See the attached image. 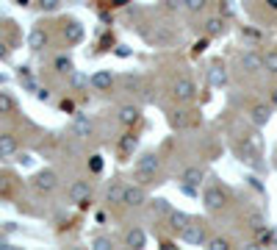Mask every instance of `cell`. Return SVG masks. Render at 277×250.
<instances>
[{"instance_id": "1", "label": "cell", "mask_w": 277, "mask_h": 250, "mask_svg": "<svg viewBox=\"0 0 277 250\" xmlns=\"http://www.w3.org/2000/svg\"><path fill=\"white\" fill-rule=\"evenodd\" d=\"M158 170H161V159H158V153L147 150V153H141V156L136 159V178H139V184H141V186L155 184V178H158Z\"/></svg>"}, {"instance_id": "2", "label": "cell", "mask_w": 277, "mask_h": 250, "mask_svg": "<svg viewBox=\"0 0 277 250\" xmlns=\"http://www.w3.org/2000/svg\"><path fill=\"white\" fill-rule=\"evenodd\" d=\"M202 203H205L208 211H222V208L227 206V192L222 186L211 184V186L202 189Z\"/></svg>"}, {"instance_id": "3", "label": "cell", "mask_w": 277, "mask_h": 250, "mask_svg": "<svg viewBox=\"0 0 277 250\" xmlns=\"http://www.w3.org/2000/svg\"><path fill=\"white\" fill-rule=\"evenodd\" d=\"M180 239H183L186 245H205L208 228L202 225V222H197V220H188V225L180 231Z\"/></svg>"}, {"instance_id": "4", "label": "cell", "mask_w": 277, "mask_h": 250, "mask_svg": "<svg viewBox=\"0 0 277 250\" xmlns=\"http://www.w3.org/2000/svg\"><path fill=\"white\" fill-rule=\"evenodd\" d=\"M194 94H197V86H194L191 78H178L172 84V98L178 103H188V100H194Z\"/></svg>"}, {"instance_id": "5", "label": "cell", "mask_w": 277, "mask_h": 250, "mask_svg": "<svg viewBox=\"0 0 277 250\" xmlns=\"http://www.w3.org/2000/svg\"><path fill=\"white\" fill-rule=\"evenodd\" d=\"M247 114H249V123L255 128H263L269 120H272V103H252Z\"/></svg>"}, {"instance_id": "6", "label": "cell", "mask_w": 277, "mask_h": 250, "mask_svg": "<svg viewBox=\"0 0 277 250\" xmlns=\"http://www.w3.org/2000/svg\"><path fill=\"white\" fill-rule=\"evenodd\" d=\"M33 186H36V192L50 195V192H56V189H58V175L53 170H42L36 178H33Z\"/></svg>"}, {"instance_id": "7", "label": "cell", "mask_w": 277, "mask_h": 250, "mask_svg": "<svg viewBox=\"0 0 277 250\" xmlns=\"http://www.w3.org/2000/svg\"><path fill=\"white\" fill-rule=\"evenodd\" d=\"M241 70L244 72H263L266 67H263V53L258 50H247V53H241Z\"/></svg>"}, {"instance_id": "8", "label": "cell", "mask_w": 277, "mask_h": 250, "mask_svg": "<svg viewBox=\"0 0 277 250\" xmlns=\"http://www.w3.org/2000/svg\"><path fill=\"white\" fill-rule=\"evenodd\" d=\"M89 86L94 92H111L114 89V75L108 70H97L94 75L89 78Z\"/></svg>"}, {"instance_id": "9", "label": "cell", "mask_w": 277, "mask_h": 250, "mask_svg": "<svg viewBox=\"0 0 277 250\" xmlns=\"http://www.w3.org/2000/svg\"><path fill=\"white\" fill-rule=\"evenodd\" d=\"M117 120L122 125L133 128V125H139V120H141V109H139V106H119V109H117Z\"/></svg>"}, {"instance_id": "10", "label": "cell", "mask_w": 277, "mask_h": 250, "mask_svg": "<svg viewBox=\"0 0 277 250\" xmlns=\"http://www.w3.org/2000/svg\"><path fill=\"white\" fill-rule=\"evenodd\" d=\"M125 206H131V208H139V206H144L147 203V192H144V186H127L125 189V200H122Z\"/></svg>"}, {"instance_id": "11", "label": "cell", "mask_w": 277, "mask_h": 250, "mask_svg": "<svg viewBox=\"0 0 277 250\" xmlns=\"http://www.w3.org/2000/svg\"><path fill=\"white\" fill-rule=\"evenodd\" d=\"M92 195V186L86 184V181H75V184L70 186V200L72 203H86Z\"/></svg>"}, {"instance_id": "12", "label": "cell", "mask_w": 277, "mask_h": 250, "mask_svg": "<svg viewBox=\"0 0 277 250\" xmlns=\"http://www.w3.org/2000/svg\"><path fill=\"white\" fill-rule=\"evenodd\" d=\"M92 131H94V123H92L89 117H83V114H78L75 123H72V133H75V137H80V139H89Z\"/></svg>"}, {"instance_id": "13", "label": "cell", "mask_w": 277, "mask_h": 250, "mask_svg": "<svg viewBox=\"0 0 277 250\" xmlns=\"http://www.w3.org/2000/svg\"><path fill=\"white\" fill-rule=\"evenodd\" d=\"M225 31H227V20L222 14H214V17L205 20V33L208 36H222Z\"/></svg>"}, {"instance_id": "14", "label": "cell", "mask_w": 277, "mask_h": 250, "mask_svg": "<svg viewBox=\"0 0 277 250\" xmlns=\"http://www.w3.org/2000/svg\"><path fill=\"white\" fill-rule=\"evenodd\" d=\"M147 245V234L141 231V228H131V231L125 234V247H131V250H139V247H144Z\"/></svg>"}, {"instance_id": "15", "label": "cell", "mask_w": 277, "mask_h": 250, "mask_svg": "<svg viewBox=\"0 0 277 250\" xmlns=\"http://www.w3.org/2000/svg\"><path fill=\"white\" fill-rule=\"evenodd\" d=\"M64 39H67L70 45H78V42H83V25H80L78 20L67 23V25H64Z\"/></svg>"}, {"instance_id": "16", "label": "cell", "mask_w": 277, "mask_h": 250, "mask_svg": "<svg viewBox=\"0 0 277 250\" xmlns=\"http://www.w3.org/2000/svg\"><path fill=\"white\" fill-rule=\"evenodd\" d=\"M11 156H17V137L0 133V159H11Z\"/></svg>"}, {"instance_id": "17", "label": "cell", "mask_w": 277, "mask_h": 250, "mask_svg": "<svg viewBox=\"0 0 277 250\" xmlns=\"http://www.w3.org/2000/svg\"><path fill=\"white\" fill-rule=\"evenodd\" d=\"M28 47H31L33 53L45 50V47H47V31H45V28H33V31L28 33Z\"/></svg>"}, {"instance_id": "18", "label": "cell", "mask_w": 277, "mask_h": 250, "mask_svg": "<svg viewBox=\"0 0 277 250\" xmlns=\"http://www.w3.org/2000/svg\"><path fill=\"white\" fill-rule=\"evenodd\" d=\"M188 220H191V217H188L186 211H178V208H172V211H169V228H172V234L180 236V231L188 225Z\"/></svg>"}, {"instance_id": "19", "label": "cell", "mask_w": 277, "mask_h": 250, "mask_svg": "<svg viewBox=\"0 0 277 250\" xmlns=\"http://www.w3.org/2000/svg\"><path fill=\"white\" fill-rule=\"evenodd\" d=\"M202 181H205V175H202L200 167H186L183 175H180V184H186V186H200Z\"/></svg>"}, {"instance_id": "20", "label": "cell", "mask_w": 277, "mask_h": 250, "mask_svg": "<svg viewBox=\"0 0 277 250\" xmlns=\"http://www.w3.org/2000/svg\"><path fill=\"white\" fill-rule=\"evenodd\" d=\"M125 189L127 186L122 184V181H114V184L105 189V200H108V203H122V200H125Z\"/></svg>"}, {"instance_id": "21", "label": "cell", "mask_w": 277, "mask_h": 250, "mask_svg": "<svg viewBox=\"0 0 277 250\" xmlns=\"http://www.w3.org/2000/svg\"><path fill=\"white\" fill-rule=\"evenodd\" d=\"M208 81H211L214 86H227V70L222 64H214L211 70H208Z\"/></svg>"}, {"instance_id": "22", "label": "cell", "mask_w": 277, "mask_h": 250, "mask_svg": "<svg viewBox=\"0 0 277 250\" xmlns=\"http://www.w3.org/2000/svg\"><path fill=\"white\" fill-rule=\"evenodd\" d=\"M136 145H139V137H136V133H125V137L119 139V153H125V156H127V153L136 150Z\"/></svg>"}, {"instance_id": "23", "label": "cell", "mask_w": 277, "mask_h": 250, "mask_svg": "<svg viewBox=\"0 0 277 250\" xmlns=\"http://www.w3.org/2000/svg\"><path fill=\"white\" fill-rule=\"evenodd\" d=\"M53 67H56V72H61V75H70V72L75 70V64H72L70 56H58L56 62H53Z\"/></svg>"}, {"instance_id": "24", "label": "cell", "mask_w": 277, "mask_h": 250, "mask_svg": "<svg viewBox=\"0 0 277 250\" xmlns=\"http://www.w3.org/2000/svg\"><path fill=\"white\" fill-rule=\"evenodd\" d=\"M169 211H172L169 200H164V198L153 200V214H155V217H169Z\"/></svg>"}, {"instance_id": "25", "label": "cell", "mask_w": 277, "mask_h": 250, "mask_svg": "<svg viewBox=\"0 0 277 250\" xmlns=\"http://www.w3.org/2000/svg\"><path fill=\"white\" fill-rule=\"evenodd\" d=\"M70 86H72V89H86V86H89V78L80 75L78 70H72L70 72Z\"/></svg>"}, {"instance_id": "26", "label": "cell", "mask_w": 277, "mask_h": 250, "mask_svg": "<svg viewBox=\"0 0 277 250\" xmlns=\"http://www.w3.org/2000/svg\"><path fill=\"white\" fill-rule=\"evenodd\" d=\"M14 98H11L9 92H0V114H11L14 111Z\"/></svg>"}, {"instance_id": "27", "label": "cell", "mask_w": 277, "mask_h": 250, "mask_svg": "<svg viewBox=\"0 0 277 250\" xmlns=\"http://www.w3.org/2000/svg\"><path fill=\"white\" fill-rule=\"evenodd\" d=\"M208 0H183V9L188 14H200V11H205Z\"/></svg>"}, {"instance_id": "28", "label": "cell", "mask_w": 277, "mask_h": 250, "mask_svg": "<svg viewBox=\"0 0 277 250\" xmlns=\"http://www.w3.org/2000/svg\"><path fill=\"white\" fill-rule=\"evenodd\" d=\"M263 67L269 72H277V50H266L263 53Z\"/></svg>"}, {"instance_id": "29", "label": "cell", "mask_w": 277, "mask_h": 250, "mask_svg": "<svg viewBox=\"0 0 277 250\" xmlns=\"http://www.w3.org/2000/svg\"><path fill=\"white\" fill-rule=\"evenodd\" d=\"M92 247H97V250H111L114 242H111V236H94V239H92Z\"/></svg>"}, {"instance_id": "30", "label": "cell", "mask_w": 277, "mask_h": 250, "mask_svg": "<svg viewBox=\"0 0 277 250\" xmlns=\"http://www.w3.org/2000/svg\"><path fill=\"white\" fill-rule=\"evenodd\" d=\"M169 123L172 128H183L188 120H186V111H169Z\"/></svg>"}, {"instance_id": "31", "label": "cell", "mask_w": 277, "mask_h": 250, "mask_svg": "<svg viewBox=\"0 0 277 250\" xmlns=\"http://www.w3.org/2000/svg\"><path fill=\"white\" fill-rule=\"evenodd\" d=\"M36 6L42 11H58L61 9V0H36Z\"/></svg>"}, {"instance_id": "32", "label": "cell", "mask_w": 277, "mask_h": 250, "mask_svg": "<svg viewBox=\"0 0 277 250\" xmlns=\"http://www.w3.org/2000/svg\"><path fill=\"white\" fill-rule=\"evenodd\" d=\"M208 247H211V250H227V247H230V242H227L225 236H214V239L208 242Z\"/></svg>"}, {"instance_id": "33", "label": "cell", "mask_w": 277, "mask_h": 250, "mask_svg": "<svg viewBox=\"0 0 277 250\" xmlns=\"http://www.w3.org/2000/svg\"><path fill=\"white\" fill-rule=\"evenodd\" d=\"M247 142H252V150H258V153H263V139H261V133L258 131H252L247 137Z\"/></svg>"}, {"instance_id": "34", "label": "cell", "mask_w": 277, "mask_h": 250, "mask_svg": "<svg viewBox=\"0 0 277 250\" xmlns=\"http://www.w3.org/2000/svg\"><path fill=\"white\" fill-rule=\"evenodd\" d=\"M249 228H252L255 234H258V231H263V228H266V225H263V217H261L258 211H255L252 217H249Z\"/></svg>"}, {"instance_id": "35", "label": "cell", "mask_w": 277, "mask_h": 250, "mask_svg": "<svg viewBox=\"0 0 277 250\" xmlns=\"http://www.w3.org/2000/svg\"><path fill=\"white\" fill-rule=\"evenodd\" d=\"M89 170H92V172H100V170H103V156H92V159H89Z\"/></svg>"}, {"instance_id": "36", "label": "cell", "mask_w": 277, "mask_h": 250, "mask_svg": "<svg viewBox=\"0 0 277 250\" xmlns=\"http://www.w3.org/2000/svg\"><path fill=\"white\" fill-rule=\"evenodd\" d=\"M6 56H9V45H6V42H0V62H3Z\"/></svg>"}, {"instance_id": "37", "label": "cell", "mask_w": 277, "mask_h": 250, "mask_svg": "<svg viewBox=\"0 0 277 250\" xmlns=\"http://www.w3.org/2000/svg\"><path fill=\"white\" fill-rule=\"evenodd\" d=\"M36 98L39 100H50V92H47V89H36Z\"/></svg>"}, {"instance_id": "38", "label": "cell", "mask_w": 277, "mask_h": 250, "mask_svg": "<svg viewBox=\"0 0 277 250\" xmlns=\"http://www.w3.org/2000/svg\"><path fill=\"white\" fill-rule=\"evenodd\" d=\"M263 3H266L269 9H272V11H277V0H263Z\"/></svg>"}, {"instance_id": "39", "label": "cell", "mask_w": 277, "mask_h": 250, "mask_svg": "<svg viewBox=\"0 0 277 250\" xmlns=\"http://www.w3.org/2000/svg\"><path fill=\"white\" fill-rule=\"evenodd\" d=\"M272 109H277V86L272 89Z\"/></svg>"}, {"instance_id": "40", "label": "cell", "mask_w": 277, "mask_h": 250, "mask_svg": "<svg viewBox=\"0 0 277 250\" xmlns=\"http://www.w3.org/2000/svg\"><path fill=\"white\" fill-rule=\"evenodd\" d=\"M11 245H9V242H3V239H0V250H9Z\"/></svg>"}, {"instance_id": "41", "label": "cell", "mask_w": 277, "mask_h": 250, "mask_svg": "<svg viewBox=\"0 0 277 250\" xmlns=\"http://www.w3.org/2000/svg\"><path fill=\"white\" fill-rule=\"evenodd\" d=\"M17 3H19V6H28V3H31V0H17Z\"/></svg>"}, {"instance_id": "42", "label": "cell", "mask_w": 277, "mask_h": 250, "mask_svg": "<svg viewBox=\"0 0 277 250\" xmlns=\"http://www.w3.org/2000/svg\"><path fill=\"white\" fill-rule=\"evenodd\" d=\"M274 159H277V153H274Z\"/></svg>"}]
</instances>
